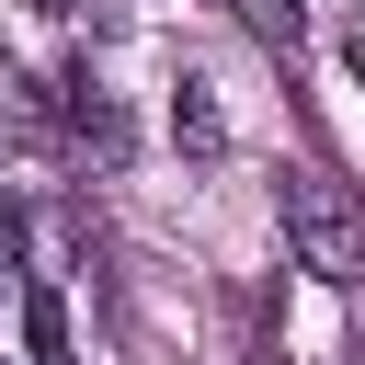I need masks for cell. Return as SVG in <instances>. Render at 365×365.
<instances>
[{"mask_svg": "<svg viewBox=\"0 0 365 365\" xmlns=\"http://www.w3.org/2000/svg\"><path fill=\"white\" fill-rule=\"evenodd\" d=\"M274 217H285V240H297V262L319 274V285H365V205L331 182V171H274Z\"/></svg>", "mask_w": 365, "mask_h": 365, "instance_id": "obj_1", "label": "cell"}, {"mask_svg": "<svg viewBox=\"0 0 365 365\" xmlns=\"http://www.w3.org/2000/svg\"><path fill=\"white\" fill-rule=\"evenodd\" d=\"M171 137H182L194 160H217V148H228V114H217V91H205V80H182V91H171Z\"/></svg>", "mask_w": 365, "mask_h": 365, "instance_id": "obj_2", "label": "cell"}, {"mask_svg": "<svg viewBox=\"0 0 365 365\" xmlns=\"http://www.w3.org/2000/svg\"><path fill=\"white\" fill-rule=\"evenodd\" d=\"M23 354H34V365H68V308H57V285L23 297Z\"/></svg>", "mask_w": 365, "mask_h": 365, "instance_id": "obj_3", "label": "cell"}, {"mask_svg": "<svg viewBox=\"0 0 365 365\" xmlns=\"http://www.w3.org/2000/svg\"><path fill=\"white\" fill-rule=\"evenodd\" d=\"M228 11H240L274 57H297V46H308V0H228Z\"/></svg>", "mask_w": 365, "mask_h": 365, "instance_id": "obj_4", "label": "cell"}, {"mask_svg": "<svg viewBox=\"0 0 365 365\" xmlns=\"http://www.w3.org/2000/svg\"><path fill=\"white\" fill-rule=\"evenodd\" d=\"M11 251H23V228H11V205H0V285H11Z\"/></svg>", "mask_w": 365, "mask_h": 365, "instance_id": "obj_5", "label": "cell"}, {"mask_svg": "<svg viewBox=\"0 0 365 365\" xmlns=\"http://www.w3.org/2000/svg\"><path fill=\"white\" fill-rule=\"evenodd\" d=\"M342 68H354V91H365V34H354V46H342Z\"/></svg>", "mask_w": 365, "mask_h": 365, "instance_id": "obj_6", "label": "cell"}, {"mask_svg": "<svg viewBox=\"0 0 365 365\" xmlns=\"http://www.w3.org/2000/svg\"><path fill=\"white\" fill-rule=\"evenodd\" d=\"M34 11H80V0H34Z\"/></svg>", "mask_w": 365, "mask_h": 365, "instance_id": "obj_7", "label": "cell"}]
</instances>
